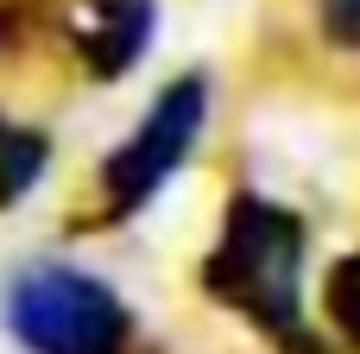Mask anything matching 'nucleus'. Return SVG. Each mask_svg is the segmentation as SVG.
<instances>
[{
    "instance_id": "obj_1",
    "label": "nucleus",
    "mask_w": 360,
    "mask_h": 354,
    "mask_svg": "<svg viewBox=\"0 0 360 354\" xmlns=\"http://www.w3.org/2000/svg\"><path fill=\"white\" fill-rule=\"evenodd\" d=\"M202 285L209 298L234 304L266 336H278L291 354H316L304 329V222L291 209L240 190L228 203L221 241L202 260Z\"/></svg>"
},
{
    "instance_id": "obj_2",
    "label": "nucleus",
    "mask_w": 360,
    "mask_h": 354,
    "mask_svg": "<svg viewBox=\"0 0 360 354\" xmlns=\"http://www.w3.org/2000/svg\"><path fill=\"white\" fill-rule=\"evenodd\" d=\"M6 329L19 336L25 354H127L133 348V317L82 266L44 260L25 266L6 285Z\"/></svg>"
},
{
    "instance_id": "obj_3",
    "label": "nucleus",
    "mask_w": 360,
    "mask_h": 354,
    "mask_svg": "<svg viewBox=\"0 0 360 354\" xmlns=\"http://www.w3.org/2000/svg\"><path fill=\"white\" fill-rule=\"evenodd\" d=\"M202 120H209V82L190 70V76H177V82L146 108V120H139V127L108 152V165H101L108 215H133V209H146L152 190H158V184L190 158Z\"/></svg>"
},
{
    "instance_id": "obj_4",
    "label": "nucleus",
    "mask_w": 360,
    "mask_h": 354,
    "mask_svg": "<svg viewBox=\"0 0 360 354\" xmlns=\"http://www.w3.org/2000/svg\"><path fill=\"white\" fill-rule=\"evenodd\" d=\"M152 19H158L152 0H89V19L76 32V51H82L89 76H101V82L127 76L152 44Z\"/></svg>"
},
{
    "instance_id": "obj_5",
    "label": "nucleus",
    "mask_w": 360,
    "mask_h": 354,
    "mask_svg": "<svg viewBox=\"0 0 360 354\" xmlns=\"http://www.w3.org/2000/svg\"><path fill=\"white\" fill-rule=\"evenodd\" d=\"M323 310H329V323L342 329V342L360 348V247L329 266V279H323Z\"/></svg>"
},
{
    "instance_id": "obj_6",
    "label": "nucleus",
    "mask_w": 360,
    "mask_h": 354,
    "mask_svg": "<svg viewBox=\"0 0 360 354\" xmlns=\"http://www.w3.org/2000/svg\"><path fill=\"white\" fill-rule=\"evenodd\" d=\"M316 13H323V32L335 44L360 51V0H316Z\"/></svg>"
}]
</instances>
